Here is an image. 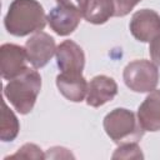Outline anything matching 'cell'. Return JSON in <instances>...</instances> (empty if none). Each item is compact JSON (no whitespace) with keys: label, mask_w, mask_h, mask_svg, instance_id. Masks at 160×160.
I'll return each instance as SVG.
<instances>
[{"label":"cell","mask_w":160,"mask_h":160,"mask_svg":"<svg viewBox=\"0 0 160 160\" xmlns=\"http://www.w3.org/2000/svg\"><path fill=\"white\" fill-rule=\"evenodd\" d=\"M48 18L36 0H12L4 18V26L14 36H26L44 30Z\"/></svg>","instance_id":"6da1fadb"},{"label":"cell","mask_w":160,"mask_h":160,"mask_svg":"<svg viewBox=\"0 0 160 160\" xmlns=\"http://www.w3.org/2000/svg\"><path fill=\"white\" fill-rule=\"evenodd\" d=\"M40 90V74L36 70L28 68L21 75L10 80L5 85L4 95L18 112L26 115L34 109Z\"/></svg>","instance_id":"7a4b0ae2"},{"label":"cell","mask_w":160,"mask_h":160,"mask_svg":"<svg viewBox=\"0 0 160 160\" xmlns=\"http://www.w3.org/2000/svg\"><path fill=\"white\" fill-rule=\"evenodd\" d=\"M106 135L116 144L136 142L144 135L135 114L125 108H118L108 112L102 121Z\"/></svg>","instance_id":"3957f363"},{"label":"cell","mask_w":160,"mask_h":160,"mask_svg":"<svg viewBox=\"0 0 160 160\" xmlns=\"http://www.w3.org/2000/svg\"><path fill=\"white\" fill-rule=\"evenodd\" d=\"M122 79L130 90L135 92H150L158 86L159 70L149 60H134L125 66Z\"/></svg>","instance_id":"277c9868"},{"label":"cell","mask_w":160,"mask_h":160,"mask_svg":"<svg viewBox=\"0 0 160 160\" xmlns=\"http://www.w3.org/2000/svg\"><path fill=\"white\" fill-rule=\"evenodd\" d=\"M56 45L52 36L44 31L35 32L25 44L29 62L35 68H44L56 54Z\"/></svg>","instance_id":"5b68a950"},{"label":"cell","mask_w":160,"mask_h":160,"mask_svg":"<svg viewBox=\"0 0 160 160\" xmlns=\"http://www.w3.org/2000/svg\"><path fill=\"white\" fill-rule=\"evenodd\" d=\"M28 55L25 48L16 44H2L0 46V72L2 79L12 80L26 69Z\"/></svg>","instance_id":"8992f818"},{"label":"cell","mask_w":160,"mask_h":160,"mask_svg":"<svg viewBox=\"0 0 160 160\" xmlns=\"http://www.w3.org/2000/svg\"><path fill=\"white\" fill-rule=\"evenodd\" d=\"M131 35L141 42H150L160 34V15L151 9L136 11L129 24Z\"/></svg>","instance_id":"52a82bcc"},{"label":"cell","mask_w":160,"mask_h":160,"mask_svg":"<svg viewBox=\"0 0 160 160\" xmlns=\"http://www.w3.org/2000/svg\"><path fill=\"white\" fill-rule=\"evenodd\" d=\"M56 64L61 72L82 74L85 66L84 50L72 40H64L56 48Z\"/></svg>","instance_id":"ba28073f"},{"label":"cell","mask_w":160,"mask_h":160,"mask_svg":"<svg viewBox=\"0 0 160 160\" xmlns=\"http://www.w3.org/2000/svg\"><path fill=\"white\" fill-rule=\"evenodd\" d=\"M118 94L116 81L106 75H96L88 84L86 104L91 108H100L111 101Z\"/></svg>","instance_id":"9c48e42d"},{"label":"cell","mask_w":160,"mask_h":160,"mask_svg":"<svg viewBox=\"0 0 160 160\" xmlns=\"http://www.w3.org/2000/svg\"><path fill=\"white\" fill-rule=\"evenodd\" d=\"M46 18L51 30L55 34L60 36H66L76 30L82 15L75 10L58 5L49 11Z\"/></svg>","instance_id":"30bf717a"},{"label":"cell","mask_w":160,"mask_h":160,"mask_svg":"<svg viewBox=\"0 0 160 160\" xmlns=\"http://www.w3.org/2000/svg\"><path fill=\"white\" fill-rule=\"evenodd\" d=\"M138 121L145 131L160 130V90H152L138 109Z\"/></svg>","instance_id":"8fae6325"},{"label":"cell","mask_w":160,"mask_h":160,"mask_svg":"<svg viewBox=\"0 0 160 160\" xmlns=\"http://www.w3.org/2000/svg\"><path fill=\"white\" fill-rule=\"evenodd\" d=\"M56 86L61 95L72 102H81L88 92V81L82 74L60 72L56 76Z\"/></svg>","instance_id":"7c38bea8"},{"label":"cell","mask_w":160,"mask_h":160,"mask_svg":"<svg viewBox=\"0 0 160 160\" xmlns=\"http://www.w3.org/2000/svg\"><path fill=\"white\" fill-rule=\"evenodd\" d=\"M111 16H115L114 0H88L84 19L95 25L105 24Z\"/></svg>","instance_id":"4fadbf2b"},{"label":"cell","mask_w":160,"mask_h":160,"mask_svg":"<svg viewBox=\"0 0 160 160\" xmlns=\"http://www.w3.org/2000/svg\"><path fill=\"white\" fill-rule=\"evenodd\" d=\"M20 130V124L12 110L4 102L2 115H1V125H0V140L4 142L12 141L16 139Z\"/></svg>","instance_id":"5bb4252c"},{"label":"cell","mask_w":160,"mask_h":160,"mask_svg":"<svg viewBox=\"0 0 160 160\" xmlns=\"http://www.w3.org/2000/svg\"><path fill=\"white\" fill-rule=\"evenodd\" d=\"M112 159H144V155L136 142H125L115 150Z\"/></svg>","instance_id":"9a60e30c"},{"label":"cell","mask_w":160,"mask_h":160,"mask_svg":"<svg viewBox=\"0 0 160 160\" xmlns=\"http://www.w3.org/2000/svg\"><path fill=\"white\" fill-rule=\"evenodd\" d=\"M45 159L46 155L41 151V149L35 144H25L22 145L15 154L5 158V159Z\"/></svg>","instance_id":"2e32d148"},{"label":"cell","mask_w":160,"mask_h":160,"mask_svg":"<svg viewBox=\"0 0 160 160\" xmlns=\"http://www.w3.org/2000/svg\"><path fill=\"white\" fill-rule=\"evenodd\" d=\"M141 0H114L115 4V16H125L128 15Z\"/></svg>","instance_id":"e0dca14e"},{"label":"cell","mask_w":160,"mask_h":160,"mask_svg":"<svg viewBox=\"0 0 160 160\" xmlns=\"http://www.w3.org/2000/svg\"><path fill=\"white\" fill-rule=\"evenodd\" d=\"M55 1L60 6H65V8H69L71 10L80 12L82 16H84V11L88 4V0H55Z\"/></svg>","instance_id":"ac0fdd59"},{"label":"cell","mask_w":160,"mask_h":160,"mask_svg":"<svg viewBox=\"0 0 160 160\" xmlns=\"http://www.w3.org/2000/svg\"><path fill=\"white\" fill-rule=\"evenodd\" d=\"M149 54L154 64L160 66V34L155 36L149 45Z\"/></svg>","instance_id":"d6986e66"}]
</instances>
